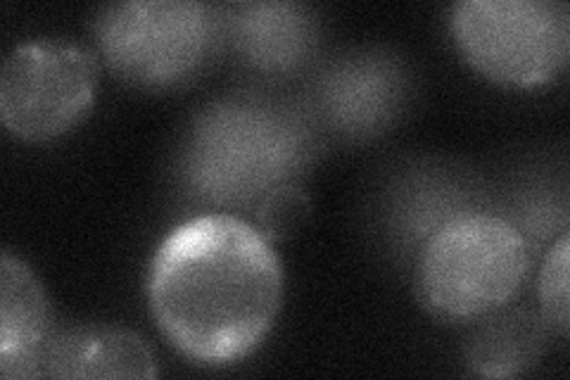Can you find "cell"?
<instances>
[{
	"label": "cell",
	"mask_w": 570,
	"mask_h": 380,
	"mask_svg": "<svg viewBox=\"0 0 570 380\" xmlns=\"http://www.w3.org/2000/svg\"><path fill=\"white\" fill-rule=\"evenodd\" d=\"M283 271L272 241L238 216L205 214L159 243L148 300L159 331L198 364L253 354L272 331Z\"/></svg>",
	"instance_id": "cell-1"
},
{
	"label": "cell",
	"mask_w": 570,
	"mask_h": 380,
	"mask_svg": "<svg viewBox=\"0 0 570 380\" xmlns=\"http://www.w3.org/2000/svg\"><path fill=\"white\" fill-rule=\"evenodd\" d=\"M528 266V243L519 228L494 214H469L425 243L416 285L435 316L475 319L519 293Z\"/></svg>",
	"instance_id": "cell-2"
},
{
	"label": "cell",
	"mask_w": 570,
	"mask_h": 380,
	"mask_svg": "<svg viewBox=\"0 0 570 380\" xmlns=\"http://www.w3.org/2000/svg\"><path fill=\"white\" fill-rule=\"evenodd\" d=\"M450 29L461 56L504 86L547 84L570 58V8L561 0H463Z\"/></svg>",
	"instance_id": "cell-3"
},
{
	"label": "cell",
	"mask_w": 570,
	"mask_h": 380,
	"mask_svg": "<svg viewBox=\"0 0 570 380\" xmlns=\"http://www.w3.org/2000/svg\"><path fill=\"white\" fill-rule=\"evenodd\" d=\"M100 52L121 79L167 88L188 79L207 56L209 12L195 0H127L96 20Z\"/></svg>",
	"instance_id": "cell-4"
},
{
	"label": "cell",
	"mask_w": 570,
	"mask_h": 380,
	"mask_svg": "<svg viewBox=\"0 0 570 380\" xmlns=\"http://www.w3.org/2000/svg\"><path fill=\"white\" fill-rule=\"evenodd\" d=\"M98 67L86 48L41 39L17 46L0 75V119L24 140L69 131L94 105Z\"/></svg>",
	"instance_id": "cell-5"
},
{
	"label": "cell",
	"mask_w": 570,
	"mask_h": 380,
	"mask_svg": "<svg viewBox=\"0 0 570 380\" xmlns=\"http://www.w3.org/2000/svg\"><path fill=\"white\" fill-rule=\"evenodd\" d=\"M150 348L121 325H81L48 338L33 376L48 378H155Z\"/></svg>",
	"instance_id": "cell-6"
},
{
	"label": "cell",
	"mask_w": 570,
	"mask_h": 380,
	"mask_svg": "<svg viewBox=\"0 0 570 380\" xmlns=\"http://www.w3.org/2000/svg\"><path fill=\"white\" fill-rule=\"evenodd\" d=\"M50 310L39 279L20 260H0V371L6 378L33 376L36 359L48 342Z\"/></svg>",
	"instance_id": "cell-7"
},
{
	"label": "cell",
	"mask_w": 570,
	"mask_h": 380,
	"mask_svg": "<svg viewBox=\"0 0 570 380\" xmlns=\"http://www.w3.org/2000/svg\"><path fill=\"white\" fill-rule=\"evenodd\" d=\"M504 325L490 329L473 348L471 364L483 376H519L538 354L540 331L532 319L502 321Z\"/></svg>",
	"instance_id": "cell-8"
},
{
	"label": "cell",
	"mask_w": 570,
	"mask_h": 380,
	"mask_svg": "<svg viewBox=\"0 0 570 380\" xmlns=\"http://www.w3.org/2000/svg\"><path fill=\"white\" fill-rule=\"evenodd\" d=\"M568 233L554 243L540 271V304L544 319L554 325L561 335H568L570 300H568Z\"/></svg>",
	"instance_id": "cell-9"
},
{
	"label": "cell",
	"mask_w": 570,
	"mask_h": 380,
	"mask_svg": "<svg viewBox=\"0 0 570 380\" xmlns=\"http://www.w3.org/2000/svg\"><path fill=\"white\" fill-rule=\"evenodd\" d=\"M309 212V195L295 188V186H283L276 188L264 197V205L259 207V231L274 241H285L288 235H293L302 222L307 220Z\"/></svg>",
	"instance_id": "cell-10"
}]
</instances>
